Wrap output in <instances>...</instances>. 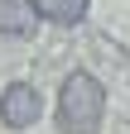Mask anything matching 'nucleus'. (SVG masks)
<instances>
[{
  "label": "nucleus",
  "mask_w": 130,
  "mask_h": 134,
  "mask_svg": "<svg viewBox=\"0 0 130 134\" xmlns=\"http://www.w3.org/2000/svg\"><path fill=\"white\" fill-rule=\"evenodd\" d=\"M106 115V86L92 72H68L58 91V129L63 134H96Z\"/></svg>",
  "instance_id": "1"
},
{
  "label": "nucleus",
  "mask_w": 130,
  "mask_h": 134,
  "mask_svg": "<svg viewBox=\"0 0 130 134\" xmlns=\"http://www.w3.org/2000/svg\"><path fill=\"white\" fill-rule=\"evenodd\" d=\"M39 91L29 86V81H14V86H5V96H0V120H5L10 129H29L39 120Z\"/></svg>",
  "instance_id": "2"
},
{
  "label": "nucleus",
  "mask_w": 130,
  "mask_h": 134,
  "mask_svg": "<svg viewBox=\"0 0 130 134\" xmlns=\"http://www.w3.org/2000/svg\"><path fill=\"white\" fill-rule=\"evenodd\" d=\"M34 24H39V14L29 0H0V34L5 38H29Z\"/></svg>",
  "instance_id": "3"
},
{
  "label": "nucleus",
  "mask_w": 130,
  "mask_h": 134,
  "mask_svg": "<svg viewBox=\"0 0 130 134\" xmlns=\"http://www.w3.org/2000/svg\"><path fill=\"white\" fill-rule=\"evenodd\" d=\"M29 5H34L39 19L72 29V24H82V19H87V5H92V0H29Z\"/></svg>",
  "instance_id": "4"
}]
</instances>
